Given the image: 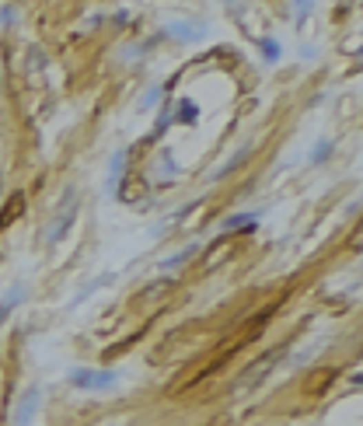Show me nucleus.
<instances>
[{"mask_svg": "<svg viewBox=\"0 0 363 426\" xmlns=\"http://www.w3.org/2000/svg\"><path fill=\"white\" fill-rule=\"evenodd\" d=\"M67 381L77 392H112L123 381V374L119 370H105V367H74L67 374Z\"/></svg>", "mask_w": 363, "mask_h": 426, "instance_id": "f257e3e1", "label": "nucleus"}, {"mask_svg": "<svg viewBox=\"0 0 363 426\" xmlns=\"http://www.w3.org/2000/svg\"><path fill=\"white\" fill-rule=\"evenodd\" d=\"M77 192H67V199H63V206L56 210V217H53V227L45 231V241L53 245V241H60L63 234H67V227L74 224V213H77Z\"/></svg>", "mask_w": 363, "mask_h": 426, "instance_id": "f03ea898", "label": "nucleus"}, {"mask_svg": "<svg viewBox=\"0 0 363 426\" xmlns=\"http://www.w3.org/2000/svg\"><path fill=\"white\" fill-rule=\"evenodd\" d=\"M39 398H42L39 388H25V395L18 398V409H14L11 426H32V419H35V412H39Z\"/></svg>", "mask_w": 363, "mask_h": 426, "instance_id": "7ed1b4c3", "label": "nucleus"}, {"mask_svg": "<svg viewBox=\"0 0 363 426\" xmlns=\"http://www.w3.org/2000/svg\"><path fill=\"white\" fill-rule=\"evenodd\" d=\"M25 294H28V287H25V283H14V287L8 290V297L0 301V325H4L8 318H11V311H14V307L25 301Z\"/></svg>", "mask_w": 363, "mask_h": 426, "instance_id": "20e7f679", "label": "nucleus"}, {"mask_svg": "<svg viewBox=\"0 0 363 426\" xmlns=\"http://www.w3.org/2000/svg\"><path fill=\"white\" fill-rule=\"evenodd\" d=\"M175 119H178V123H189V126H192V123L199 119V105H196L192 98H182V101H178V112H175Z\"/></svg>", "mask_w": 363, "mask_h": 426, "instance_id": "39448f33", "label": "nucleus"}, {"mask_svg": "<svg viewBox=\"0 0 363 426\" xmlns=\"http://www.w3.org/2000/svg\"><path fill=\"white\" fill-rule=\"evenodd\" d=\"M255 221H258V217H255V213H245V217H231V221L224 224V231H238V227H245V231H251V227H255Z\"/></svg>", "mask_w": 363, "mask_h": 426, "instance_id": "423d86ee", "label": "nucleus"}, {"mask_svg": "<svg viewBox=\"0 0 363 426\" xmlns=\"http://www.w3.org/2000/svg\"><path fill=\"white\" fill-rule=\"evenodd\" d=\"M123 161H126V150H119V154L112 157V168H109V189H116V182H119V175H123Z\"/></svg>", "mask_w": 363, "mask_h": 426, "instance_id": "0eeeda50", "label": "nucleus"}, {"mask_svg": "<svg viewBox=\"0 0 363 426\" xmlns=\"http://www.w3.org/2000/svg\"><path fill=\"white\" fill-rule=\"evenodd\" d=\"M262 52H266L269 63H276V60H280V42H276V39H262Z\"/></svg>", "mask_w": 363, "mask_h": 426, "instance_id": "6e6552de", "label": "nucleus"}, {"mask_svg": "<svg viewBox=\"0 0 363 426\" xmlns=\"http://www.w3.org/2000/svg\"><path fill=\"white\" fill-rule=\"evenodd\" d=\"M154 101H161V84H154L147 94H143V101H140V109H150Z\"/></svg>", "mask_w": 363, "mask_h": 426, "instance_id": "1a4fd4ad", "label": "nucleus"}, {"mask_svg": "<svg viewBox=\"0 0 363 426\" xmlns=\"http://www.w3.org/2000/svg\"><path fill=\"white\" fill-rule=\"evenodd\" d=\"M329 154H332V143H329V140H322L315 150H311V161H322V157H329Z\"/></svg>", "mask_w": 363, "mask_h": 426, "instance_id": "9d476101", "label": "nucleus"}, {"mask_svg": "<svg viewBox=\"0 0 363 426\" xmlns=\"http://www.w3.org/2000/svg\"><path fill=\"white\" fill-rule=\"evenodd\" d=\"M0 18H4V21H14L18 14H14V8H4V11H0Z\"/></svg>", "mask_w": 363, "mask_h": 426, "instance_id": "9b49d317", "label": "nucleus"}]
</instances>
